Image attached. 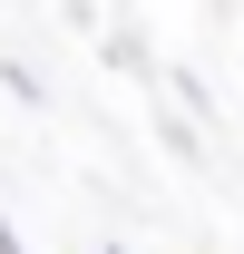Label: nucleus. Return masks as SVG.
Wrapping results in <instances>:
<instances>
[{
    "mask_svg": "<svg viewBox=\"0 0 244 254\" xmlns=\"http://www.w3.org/2000/svg\"><path fill=\"white\" fill-rule=\"evenodd\" d=\"M0 254H30V245H20V225H10V205H0Z\"/></svg>",
    "mask_w": 244,
    "mask_h": 254,
    "instance_id": "obj_1",
    "label": "nucleus"
},
{
    "mask_svg": "<svg viewBox=\"0 0 244 254\" xmlns=\"http://www.w3.org/2000/svg\"><path fill=\"white\" fill-rule=\"evenodd\" d=\"M108 254H118V245H108Z\"/></svg>",
    "mask_w": 244,
    "mask_h": 254,
    "instance_id": "obj_2",
    "label": "nucleus"
}]
</instances>
